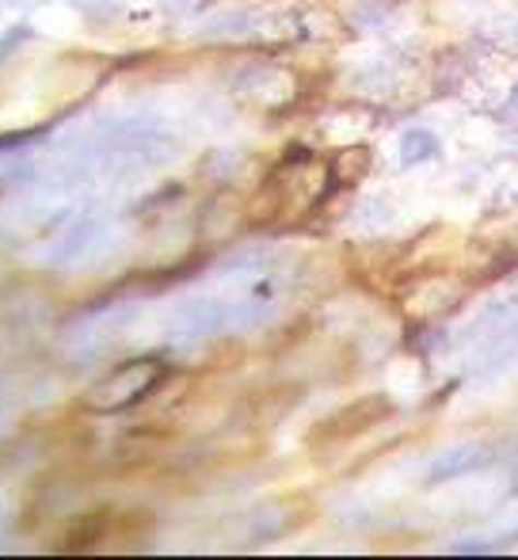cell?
<instances>
[{
    "instance_id": "cell-2",
    "label": "cell",
    "mask_w": 518,
    "mask_h": 560,
    "mask_svg": "<svg viewBox=\"0 0 518 560\" xmlns=\"http://www.w3.org/2000/svg\"><path fill=\"white\" fill-rule=\"evenodd\" d=\"M168 374V362L156 359V354H141V359H130L122 366H115L107 377H99L89 393H84L81 405L89 408L92 416H119L127 408L141 405L156 385Z\"/></svg>"
},
{
    "instance_id": "cell-4",
    "label": "cell",
    "mask_w": 518,
    "mask_h": 560,
    "mask_svg": "<svg viewBox=\"0 0 518 560\" xmlns=\"http://www.w3.org/2000/svg\"><path fill=\"white\" fill-rule=\"evenodd\" d=\"M381 408H386V400H358V405L335 412L332 420H325L320 428H313L305 443L309 446H332V443H343V439L363 435V431L374 423V412H381Z\"/></svg>"
},
{
    "instance_id": "cell-1",
    "label": "cell",
    "mask_w": 518,
    "mask_h": 560,
    "mask_svg": "<svg viewBox=\"0 0 518 560\" xmlns=\"http://www.w3.org/2000/svg\"><path fill=\"white\" fill-rule=\"evenodd\" d=\"M332 187V172L320 156L309 149H290L271 172H267L263 187L256 191L252 207H248V222L252 225H282L302 218L305 210L320 207Z\"/></svg>"
},
{
    "instance_id": "cell-3",
    "label": "cell",
    "mask_w": 518,
    "mask_h": 560,
    "mask_svg": "<svg viewBox=\"0 0 518 560\" xmlns=\"http://www.w3.org/2000/svg\"><path fill=\"white\" fill-rule=\"evenodd\" d=\"M149 530V518L138 511H115V508H96L76 515L66 530L54 541V553H92L104 549L107 541H133Z\"/></svg>"
},
{
    "instance_id": "cell-6",
    "label": "cell",
    "mask_w": 518,
    "mask_h": 560,
    "mask_svg": "<svg viewBox=\"0 0 518 560\" xmlns=\"http://www.w3.org/2000/svg\"><path fill=\"white\" fill-rule=\"evenodd\" d=\"M515 488H518V472H515Z\"/></svg>"
},
{
    "instance_id": "cell-5",
    "label": "cell",
    "mask_w": 518,
    "mask_h": 560,
    "mask_svg": "<svg viewBox=\"0 0 518 560\" xmlns=\"http://www.w3.org/2000/svg\"><path fill=\"white\" fill-rule=\"evenodd\" d=\"M488 462V457L481 454L476 446H466V450H454V454H446L443 462L435 465V469L427 472V480H450V477H466V472H473V469H481V465Z\"/></svg>"
}]
</instances>
